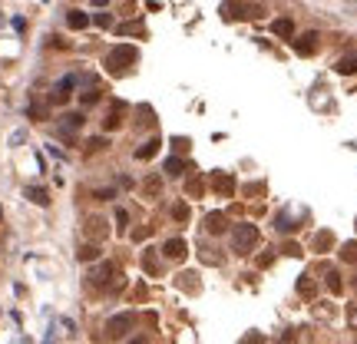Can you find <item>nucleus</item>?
I'll list each match as a JSON object with an SVG mask.
<instances>
[{
    "label": "nucleus",
    "instance_id": "nucleus-1",
    "mask_svg": "<svg viewBox=\"0 0 357 344\" xmlns=\"http://www.w3.org/2000/svg\"><path fill=\"white\" fill-rule=\"evenodd\" d=\"M228 238H232V248L238 251V255H251V251H255V245L261 242V235H258V225H251V222H238Z\"/></svg>",
    "mask_w": 357,
    "mask_h": 344
},
{
    "label": "nucleus",
    "instance_id": "nucleus-2",
    "mask_svg": "<svg viewBox=\"0 0 357 344\" xmlns=\"http://www.w3.org/2000/svg\"><path fill=\"white\" fill-rule=\"evenodd\" d=\"M139 60V50L136 47H113V50H109V57H106V66H109V73H123L126 66H129V63H136Z\"/></svg>",
    "mask_w": 357,
    "mask_h": 344
},
{
    "label": "nucleus",
    "instance_id": "nucleus-3",
    "mask_svg": "<svg viewBox=\"0 0 357 344\" xmlns=\"http://www.w3.org/2000/svg\"><path fill=\"white\" fill-rule=\"evenodd\" d=\"M132 325H136V314H132V311L113 314V318L106 321V338H126V334L132 331Z\"/></svg>",
    "mask_w": 357,
    "mask_h": 344
},
{
    "label": "nucleus",
    "instance_id": "nucleus-4",
    "mask_svg": "<svg viewBox=\"0 0 357 344\" xmlns=\"http://www.w3.org/2000/svg\"><path fill=\"white\" fill-rule=\"evenodd\" d=\"M222 17L225 20H248V17H261V10L251 4H238V0H225L222 4Z\"/></svg>",
    "mask_w": 357,
    "mask_h": 344
},
{
    "label": "nucleus",
    "instance_id": "nucleus-5",
    "mask_svg": "<svg viewBox=\"0 0 357 344\" xmlns=\"http://www.w3.org/2000/svg\"><path fill=\"white\" fill-rule=\"evenodd\" d=\"M113 278H116V265L113 262H100V265H93V271H89V285H96V288H106Z\"/></svg>",
    "mask_w": 357,
    "mask_h": 344
},
{
    "label": "nucleus",
    "instance_id": "nucleus-6",
    "mask_svg": "<svg viewBox=\"0 0 357 344\" xmlns=\"http://www.w3.org/2000/svg\"><path fill=\"white\" fill-rule=\"evenodd\" d=\"M86 238L89 242H103V238L109 235V228H106V219H100V215H93V219H86Z\"/></svg>",
    "mask_w": 357,
    "mask_h": 344
},
{
    "label": "nucleus",
    "instance_id": "nucleus-7",
    "mask_svg": "<svg viewBox=\"0 0 357 344\" xmlns=\"http://www.w3.org/2000/svg\"><path fill=\"white\" fill-rule=\"evenodd\" d=\"M291 47H295V53H301V57H311V53L314 50H318V33H301V37H295V43H291Z\"/></svg>",
    "mask_w": 357,
    "mask_h": 344
},
{
    "label": "nucleus",
    "instance_id": "nucleus-8",
    "mask_svg": "<svg viewBox=\"0 0 357 344\" xmlns=\"http://www.w3.org/2000/svg\"><path fill=\"white\" fill-rule=\"evenodd\" d=\"M185 251H188L185 238H169V242L162 245V255L169 258V262H182V258H185Z\"/></svg>",
    "mask_w": 357,
    "mask_h": 344
},
{
    "label": "nucleus",
    "instance_id": "nucleus-9",
    "mask_svg": "<svg viewBox=\"0 0 357 344\" xmlns=\"http://www.w3.org/2000/svg\"><path fill=\"white\" fill-rule=\"evenodd\" d=\"M142 195L146 199H159V195H162V175L159 172H149L142 179Z\"/></svg>",
    "mask_w": 357,
    "mask_h": 344
},
{
    "label": "nucleus",
    "instance_id": "nucleus-10",
    "mask_svg": "<svg viewBox=\"0 0 357 344\" xmlns=\"http://www.w3.org/2000/svg\"><path fill=\"white\" fill-rule=\"evenodd\" d=\"M225 228H228L225 212H208V215H205V232H208V235H222Z\"/></svg>",
    "mask_w": 357,
    "mask_h": 344
},
{
    "label": "nucleus",
    "instance_id": "nucleus-11",
    "mask_svg": "<svg viewBox=\"0 0 357 344\" xmlns=\"http://www.w3.org/2000/svg\"><path fill=\"white\" fill-rule=\"evenodd\" d=\"M212 182H215V192L219 195H232L235 192V175L232 172H215Z\"/></svg>",
    "mask_w": 357,
    "mask_h": 344
},
{
    "label": "nucleus",
    "instance_id": "nucleus-12",
    "mask_svg": "<svg viewBox=\"0 0 357 344\" xmlns=\"http://www.w3.org/2000/svg\"><path fill=\"white\" fill-rule=\"evenodd\" d=\"M66 27L69 30H86L89 27V13L86 10H69L66 13Z\"/></svg>",
    "mask_w": 357,
    "mask_h": 344
},
{
    "label": "nucleus",
    "instance_id": "nucleus-13",
    "mask_svg": "<svg viewBox=\"0 0 357 344\" xmlns=\"http://www.w3.org/2000/svg\"><path fill=\"white\" fill-rule=\"evenodd\" d=\"M334 70H338L341 76H354L357 73V53H347V57H341L334 63Z\"/></svg>",
    "mask_w": 357,
    "mask_h": 344
},
{
    "label": "nucleus",
    "instance_id": "nucleus-14",
    "mask_svg": "<svg viewBox=\"0 0 357 344\" xmlns=\"http://www.w3.org/2000/svg\"><path fill=\"white\" fill-rule=\"evenodd\" d=\"M159 146H162V143H159L156 136H152V139H146V143H142V146H139V149H136V159H139V163H146V159H152V156H156V152H159Z\"/></svg>",
    "mask_w": 357,
    "mask_h": 344
},
{
    "label": "nucleus",
    "instance_id": "nucleus-15",
    "mask_svg": "<svg viewBox=\"0 0 357 344\" xmlns=\"http://www.w3.org/2000/svg\"><path fill=\"white\" fill-rule=\"evenodd\" d=\"M116 33H119V37H142L146 27H142V20H129V24H119Z\"/></svg>",
    "mask_w": 357,
    "mask_h": 344
},
{
    "label": "nucleus",
    "instance_id": "nucleus-16",
    "mask_svg": "<svg viewBox=\"0 0 357 344\" xmlns=\"http://www.w3.org/2000/svg\"><path fill=\"white\" fill-rule=\"evenodd\" d=\"M271 33H275V37H295V24H291L288 17H281V20L271 24Z\"/></svg>",
    "mask_w": 357,
    "mask_h": 344
},
{
    "label": "nucleus",
    "instance_id": "nucleus-17",
    "mask_svg": "<svg viewBox=\"0 0 357 344\" xmlns=\"http://www.w3.org/2000/svg\"><path fill=\"white\" fill-rule=\"evenodd\" d=\"M60 123H63V132H76L83 123H86V119H83V113H66Z\"/></svg>",
    "mask_w": 357,
    "mask_h": 344
},
{
    "label": "nucleus",
    "instance_id": "nucleus-18",
    "mask_svg": "<svg viewBox=\"0 0 357 344\" xmlns=\"http://www.w3.org/2000/svg\"><path fill=\"white\" fill-rule=\"evenodd\" d=\"M119 109H123V103H113V109H109V116L103 119V129H119V123H123V116H119Z\"/></svg>",
    "mask_w": 357,
    "mask_h": 344
},
{
    "label": "nucleus",
    "instance_id": "nucleus-19",
    "mask_svg": "<svg viewBox=\"0 0 357 344\" xmlns=\"http://www.w3.org/2000/svg\"><path fill=\"white\" fill-rule=\"evenodd\" d=\"M27 199H30L33 205H50V195H46V189H37V186L27 189Z\"/></svg>",
    "mask_w": 357,
    "mask_h": 344
},
{
    "label": "nucleus",
    "instance_id": "nucleus-20",
    "mask_svg": "<svg viewBox=\"0 0 357 344\" xmlns=\"http://www.w3.org/2000/svg\"><path fill=\"white\" fill-rule=\"evenodd\" d=\"M142 268L149 271V275H159V258H156V248H146V255H142Z\"/></svg>",
    "mask_w": 357,
    "mask_h": 344
},
{
    "label": "nucleus",
    "instance_id": "nucleus-21",
    "mask_svg": "<svg viewBox=\"0 0 357 344\" xmlns=\"http://www.w3.org/2000/svg\"><path fill=\"white\" fill-rule=\"evenodd\" d=\"M185 169H188V163H185V159H179V156L165 159V172H169V175H182Z\"/></svg>",
    "mask_w": 357,
    "mask_h": 344
},
{
    "label": "nucleus",
    "instance_id": "nucleus-22",
    "mask_svg": "<svg viewBox=\"0 0 357 344\" xmlns=\"http://www.w3.org/2000/svg\"><path fill=\"white\" fill-rule=\"evenodd\" d=\"M66 100H69V86L57 83V86H53V93H50V103H53V106H63Z\"/></svg>",
    "mask_w": 357,
    "mask_h": 344
},
{
    "label": "nucleus",
    "instance_id": "nucleus-23",
    "mask_svg": "<svg viewBox=\"0 0 357 344\" xmlns=\"http://www.w3.org/2000/svg\"><path fill=\"white\" fill-rule=\"evenodd\" d=\"M334 245V235L331 232H318V235H314V251H327Z\"/></svg>",
    "mask_w": 357,
    "mask_h": 344
},
{
    "label": "nucleus",
    "instance_id": "nucleus-24",
    "mask_svg": "<svg viewBox=\"0 0 357 344\" xmlns=\"http://www.w3.org/2000/svg\"><path fill=\"white\" fill-rule=\"evenodd\" d=\"M96 100H100V89H96L93 83H89V86H86V89H83V93H80V103H83V106H93Z\"/></svg>",
    "mask_w": 357,
    "mask_h": 344
},
{
    "label": "nucleus",
    "instance_id": "nucleus-25",
    "mask_svg": "<svg viewBox=\"0 0 357 344\" xmlns=\"http://www.w3.org/2000/svg\"><path fill=\"white\" fill-rule=\"evenodd\" d=\"M327 291H331V294H341V288H344V282H341V275H338V271H327Z\"/></svg>",
    "mask_w": 357,
    "mask_h": 344
},
{
    "label": "nucleus",
    "instance_id": "nucleus-26",
    "mask_svg": "<svg viewBox=\"0 0 357 344\" xmlns=\"http://www.w3.org/2000/svg\"><path fill=\"white\" fill-rule=\"evenodd\" d=\"M80 262H100V248H96V245H83L80 248Z\"/></svg>",
    "mask_w": 357,
    "mask_h": 344
},
{
    "label": "nucleus",
    "instance_id": "nucleus-27",
    "mask_svg": "<svg viewBox=\"0 0 357 344\" xmlns=\"http://www.w3.org/2000/svg\"><path fill=\"white\" fill-rule=\"evenodd\" d=\"M275 228H278V232H281V235H291V232H295L298 225H295V222H291V219H288V215H278V222H275Z\"/></svg>",
    "mask_w": 357,
    "mask_h": 344
},
{
    "label": "nucleus",
    "instance_id": "nucleus-28",
    "mask_svg": "<svg viewBox=\"0 0 357 344\" xmlns=\"http://www.w3.org/2000/svg\"><path fill=\"white\" fill-rule=\"evenodd\" d=\"M341 258H344V262H351V265H357V242H347L344 248H341Z\"/></svg>",
    "mask_w": 357,
    "mask_h": 344
},
{
    "label": "nucleus",
    "instance_id": "nucleus-29",
    "mask_svg": "<svg viewBox=\"0 0 357 344\" xmlns=\"http://www.w3.org/2000/svg\"><path fill=\"white\" fill-rule=\"evenodd\" d=\"M139 126H156V113L149 106H139Z\"/></svg>",
    "mask_w": 357,
    "mask_h": 344
},
{
    "label": "nucleus",
    "instance_id": "nucleus-30",
    "mask_svg": "<svg viewBox=\"0 0 357 344\" xmlns=\"http://www.w3.org/2000/svg\"><path fill=\"white\" fill-rule=\"evenodd\" d=\"M172 219H176V222H188V205H185V202H176V205H172Z\"/></svg>",
    "mask_w": 357,
    "mask_h": 344
},
{
    "label": "nucleus",
    "instance_id": "nucleus-31",
    "mask_svg": "<svg viewBox=\"0 0 357 344\" xmlns=\"http://www.w3.org/2000/svg\"><path fill=\"white\" fill-rule=\"evenodd\" d=\"M298 291H301V294H307V298L314 294V282H311V275H301V278H298Z\"/></svg>",
    "mask_w": 357,
    "mask_h": 344
},
{
    "label": "nucleus",
    "instance_id": "nucleus-32",
    "mask_svg": "<svg viewBox=\"0 0 357 344\" xmlns=\"http://www.w3.org/2000/svg\"><path fill=\"white\" fill-rule=\"evenodd\" d=\"M185 192L188 195H202V179H199V175H192V179L185 182Z\"/></svg>",
    "mask_w": 357,
    "mask_h": 344
},
{
    "label": "nucleus",
    "instance_id": "nucleus-33",
    "mask_svg": "<svg viewBox=\"0 0 357 344\" xmlns=\"http://www.w3.org/2000/svg\"><path fill=\"white\" fill-rule=\"evenodd\" d=\"M116 225H119V232H126V225H129V212L126 209H116Z\"/></svg>",
    "mask_w": 357,
    "mask_h": 344
},
{
    "label": "nucleus",
    "instance_id": "nucleus-34",
    "mask_svg": "<svg viewBox=\"0 0 357 344\" xmlns=\"http://www.w3.org/2000/svg\"><path fill=\"white\" fill-rule=\"evenodd\" d=\"M86 149H89V152H96V149H106V139H103V136L89 139V143H86Z\"/></svg>",
    "mask_w": 357,
    "mask_h": 344
},
{
    "label": "nucleus",
    "instance_id": "nucleus-35",
    "mask_svg": "<svg viewBox=\"0 0 357 344\" xmlns=\"http://www.w3.org/2000/svg\"><path fill=\"white\" fill-rule=\"evenodd\" d=\"M281 251H284V255H291V258H298V255H301V245H298V242H288Z\"/></svg>",
    "mask_w": 357,
    "mask_h": 344
},
{
    "label": "nucleus",
    "instance_id": "nucleus-36",
    "mask_svg": "<svg viewBox=\"0 0 357 344\" xmlns=\"http://www.w3.org/2000/svg\"><path fill=\"white\" fill-rule=\"evenodd\" d=\"M347 325H351V331H357V305L347 308Z\"/></svg>",
    "mask_w": 357,
    "mask_h": 344
},
{
    "label": "nucleus",
    "instance_id": "nucleus-37",
    "mask_svg": "<svg viewBox=\"0 0 357 344\" xmlns=\"http://www.w3.org/2000/svg\"><path fill=\"white\" fill-rule=\"evenodd\" d=\"M96 27H113V17H109V13H96Z\"/></svg>",
    "mask_w": 357,
    "mask_h": 344
},
{
    "label": "nucleus",
    "instance_id": "nucleus-38",
    "mask_svg": "<svg viewBox=\"0 0 357 344\" xmlns=\"http://www.w3.org/2000/svg\"><path fill=\"white\" fill-rule=\"evenodd\" d=\"M96 199H100V202H109V199H116V192H113V189H100V192H96Z\"/></svg>",
    "mask_w": 357,
    "mask_h": 344
},
{
    "label": "nucleus",
    "instance_id": "nucleus-39",
    "mask_svg": "<svg viewBox=\"0 0 357 344\" xmlns=\"http://www.w3.org/2000/svg\"><path fill=\"white\" fill-rule=\"evenodd\" d=\"M271 262H275V255H271V251H265V255L261 258H258V265H261V268H268V265Z\"/></svg>",
    "mask_w": 357,
    "mask_h": 344
},
{
    "label": "nucleus",
    "instance_id": "nucleus-40",
    "mask_svg": "<svg viewBox=\"0 0 357 344\" xmlns=\"http://www.w3.org/2000/svg\"><path fill=\"white\" fill-rule=\"evenodd\" d=\"M23 139H27V132H23V129H17V132H13V136H10V146H17V143H23Z\"/></svg>",
    "mask_w": 357,
    "mask_h": 344
},
{
    "label": "nucleus",
    "instance_id": "nucleus-41",
    "mask_svg": "<svg viewBox=\"0 0 357 344\" xmlns=\"http://www.w3.org/2000/svg\"><path fill=\"white\" fill-rule=\"evenodd\" d=\"M0 27H4V17H0Z\"/></svg>",
    "mask_w": 357,
    "mask_h": 344
}]
</instances>
